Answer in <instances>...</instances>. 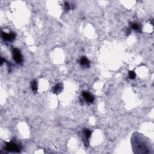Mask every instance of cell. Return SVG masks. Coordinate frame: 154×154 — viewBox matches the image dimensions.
<instances>
[{"label": "cell", "mask_w": 154, "mask_h": 154, "mask_svg": "<svg viewBox=\"0 0 154 154\" xmlns=\"http://www.w3.org/2000/svg\"><path fill=\"white\" fill-rule=\"evenodd\" d=\"M136 77V73L134 71H130L128 73V77L129 79H135V78Z\"/></svg>", "instance_id": "8fae6325"}, {"label": "cell", "mask_w": 154, "mask_h": 154, "mask_svg": "<svg viewBox=\"0 0 154 154\" xmlns=\"http://www.w3.org/2000/svg\"><path fill=\"white\" fill-rule=\"evenodd\" d=\"M32 89L34 92H36L37 91V83L36 80H33L31 83Z\"/></svg>", "instance_id": "9c48e42d"}, {"label": "cell", "mask_w": 154, "mask_h": 154, "mask_svg": "<svg viewBox=\"0 0 154 154\" xmlns=\"http://www.w3.org/2000/svg\"><path fill=\"white\" fill-rule=\"evenodd\" d=\"M6 150L10 152H19L20 149L18 145L15 143L8 142L6 143Z\"/></svg>", "instance_id": "3957f363"}, {"label": "cell", "mask_w": 154, "mask_h": 154, "mask_svg": "<svg viewBox=\"0 0 154 154\" xmlns=\"http://www.w3.org/2000/svg\"><path fill=\"white\" fill-rule=\"evenodd\" d=\"M63 87L61 84H57L55 85L53 89V92L55 94H58L63 90Z\"/></svg>", "instance_id": "52a82bcc"}, {"label": "cell", "mask_w": 154, "mask_h": 154, "mask_svg": "<svg viewBox=\"0 0 154 154\" xmlns=\"http://www.w3.org/2000/svg\"><path fill=\"white\" fill-rule=\"evenodd\" d=\"M131 28L133 30L137 31V32H140V30H141V27H140L139 24L137 23H132L131 24Z\"/></svg>", "instance_id": "30bf717a"}, {"label": "cell", "mask_w": 154, "mask_h": 154, "mask_svg": "<svg viewBox=\"0 0 154 154\" xmlns=\"http://www.w3.org/2000/svg\"><path fill=\"white\" fill-rule=\"evenodd\" d=\"M134 140L132 139V146L133 148L136 150H138V152L137 153H139V150H143V153H146V150L148 149V146H147L146 143L144 141V140H140V136H136V135L134 134Z\"/></svg>", "instance_id": "6da1fadb"}, {"label": "cell", "mask_w": 154, "mask_h": 154, "mask_svg": "<svg viewBox=\"0 0 154 154\" xmlns=\"http://www.w3.org/2000/svg\"><path fill=\"white\" fill-rule=\"evenodd\" d=\"M1 36L3 39L6 41L12 42L15 39L16 37V34L13 32H10L9 33H6L1 32Z\"/></svg>", "instance_id": "5b68a950"}, {"label": "cell", "mask_w": 154, "mask_h": 154, "mask_svg": "<svg viewBox=\"0 0 154 154\" xmlns=\"http://www.w3.org/2000/svg\"><path fill=\"white\" fill-rule=\"evenodd\" d=\"M12 54H13V59L16 61V63L21 64L23 61V57L20 53V52L16 48H14L12 51Z\"/></svg>", "instance_id": "7a4b0ae2"}, {"label": "cell", "mask_w": 154, "mask_h": 154, "mask_svg": "<svg viewBox=\"0 0 154 154\" xmlns=\"http://www.w3.org/2000/svg\"><path fill=\"white\" fill-rule=\"evenodd\" d=\"M79 63H80V65L83 66H84L86 67L90 66L89 60H88V58L86 57H81L80 61H79Z\"/></svg>", "instance_id": "ba28073f"}, {"label": "cell", "mask_w": 154, "mask_h": 154, "mask_svg": "<svg viewBox=\"0 0 154 154\" xmlns=\"http://www.w3.org/2000/svg\"><path fill=\"white\" fill-rule=\"evenodd\" d=\"M91 135V132L89 129L85 128L83 131V141L86 146L89 145V139Z\"/></svg>", "instance_id": "277c9868"}, {"label": "cell", "mask_w": 154, "mask_h": 154, "mask_svg": "<svg viewBox=\"0 0 154 154\" xmlns=\"http://www.w3.org/2000/svg\"><path fill=\"white\" fill-rule=\"evenodd\" d=\"M70 5H69V4L67 2H66L65 3V12H68L69 10H70Z\"/></svg>", "instance_id": "7c38bea8"}, {"label": "cell", "mask_w": 154, "mask_h": 154, "mask_svg": "<svg viewBox=\"0 0 154 154\" xmlns=\"http://www.w3.org/2000/svg\"><path fill=\"white\" fill-rule=\"evenodd\" d=\"M131 33V30H129V29H128V31H127V34L128 35H129V34Z\"/></svg>", "instance_id": "4fadbf2b"}, {"label": "cell", "mask_w": 154, "mask_h": 154, "mask_svg": "<svg viewBox=\"0 0 154 154\" xmlns=\"http://www.w3.org/2000/svg\"><path fill=\"white\" fill-rule=\"evenodd\" d=\"M83 98H84V99L86 100V101H87L89 103H93L94 101V97L91 95L90 93L87 91H84L83 93Z\"/></svg>", "instance_id": "8992f818"}]
</instances>
